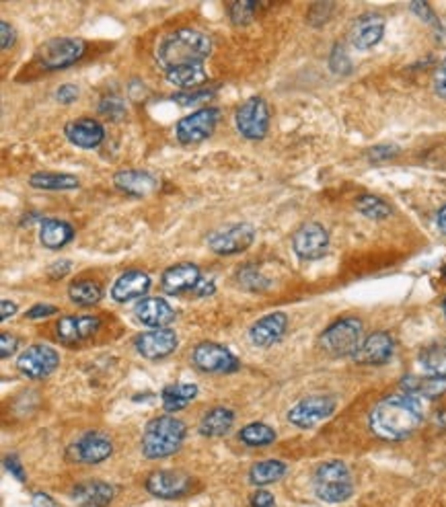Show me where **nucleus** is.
Segmentation results:
<instances>
[{
  "label": "nucleus",
  "mask_w": 446,
  "mask_h": 507,
  "mask_svg": "<svg viewBox=\"0 0 446 507\" xmlns=\"http://www.w3.org/2000/svg\"><path fill=\"white\" fill-rule=\"evenodd\" d=\"M397 154V148L395 146H376L371 150V159L376 160V163H381V160H387L391 159Z\"/></svg>",
  "instance_id": "obj_50"
},
{
  "label": "nucleus",
  "mask_w": 446,
  "mask_h": 507,
  "mask_svg": "<svg viewBox=\"0 0 446 507\" xmlns=\"http://www.w3.org/2000/svg\"><path fill=\"white\" fill-rule=\"evenodd\" d=\"M150 288V278L146 276L144 271L132 270L122 273L120 278L116 279L114 288H111V298L116 302H130L134 298H141Z\"/></svg>",
  "instance_id": "obj_25"
},
{
  "label": "nucleus",
  "mask_w": 446,
  "mask_h": 507,
  "mask_svg": "<svg viewBox=\"0 0 446 507\" xmlns=\"http://www.w3.org/2000/svg\"><path fill=\"white\" fill-rule=\"evenodd\" d=\"M420 364L430 376L446 378V343H434L424 348L420 354Z\"/></svg>",
  "instance_id": "obj_33"
},
{
  "label": "nucleus",
  "mask_w": 446,
  "mask_h": 507,
  "mask_svg": "<svg viewBox=\"0 0 446 507\" xmlns=\"http://www.w3.org/2000/svg\"><path fill=\"white\" fill-rule=\"evenodd\" d=\"M249 507H276V499L270 491H255L249 499Z\"/></svg>",
  "instance_id": "obj_46"
},
{
  "label": "nucleus",
  "mask_w": 446,
  "mask_h": 507,
  "mask_svg": "<svg viewBox=\"0 0 446 507\" xmlns=\"http://www.w3.org/2000/svg\"><path fill=\"white\" fill-rule=\"evenodd\" d=\"M411 11H416V13H417V17L426 21V23H430V25H438V19H436L434 13H432V9H430V4H428V3H414V4H411Z\"/></svg>",
  "instance_id": "obj_47"
},
{
  "label": "nucleus",
  "mask_w": 446,
  "mask_h": 507,
  "mask_svg": "<svg viewBox=\"0 0 446 507\" xmlns=\"http://www.w3.org/2000/svg\"><path fill=\"white\" fill-rule=\"evenodd\" d=\"M212 54V39L198 30H179L157 47V64L165 73L184 66H198Z\"/></svg>",
  "instance_id": "obj_2"
},
{
  "label": "nucleus",
  "mask_w": 446,
  "mask_h": 507,
  "mask_svg": "<svg viewBox=\"0 0 446 507\" xmlns=\"http://www.w3.org/2000/svg\"><path fill=\"white\" fill-rule=\"evenodd\" d=\"M257 3H247V0H239V3H233L228 6V13H231V19L235 25H247L251 19L255 17Z\"/></svg>",
  "instance_id": "obj_38"
},
{
  "label": "nucleus",
  "mask_w": 446,
  "mask_h": 507,
  "mask_svg": "<svg viewBox=\"0 0 446 507\" xmlns=\"http://www.w3.org/2000/svg\"><path fill=\"white\" fill-rule=\"evenodd\" d=\"M442 313H444V316H446V298H444V302H442Z\"/></svg>",
  "instance_id": "obj_57"
},
{
  "label": "nucleus",
  "mask_w": 446,
  "mask_h": 507,
  "mask_svg": "<svg viewBox=\"0 0 446 507\" xmlns=\"http://www.w3.org/2000/svg\"><path fill=\"white\" fill-rule=\"evenodd\" d=\"M444 278H446V267H444Z\"/></svg>",
  "instance_id": "obj_58"
},
{
  "label": "nucleus",
  "mask_w": 446,
  "mask_h": 507,
  "mask_svg": "<svg viewBox=\"0 0 446 507\" xmlns=\"http://www.w3.org/2000/svg\"><path fill=\"white\" fill-rule=\"evenodd\" d=\"M336 411V399L327 394H313L292 407L288 411V421L301 429H311L330 419Z\"/></svg>",
  "instance_id": "obj_8"
},
{
  "label": "nucleus",
  "mask_w": 446,
  "mask_h": 507,
  "mask_svg": "<svg viewBox=\"0 0 446 507\" xmlns=\"http://www.w3.org/2000/svg\"><path fill=\"white\" fill-rule=\"evenodd\" d=\"M286 470H288V467L280 460L257 462L249 470V481L257 485V487H263V485L280 481V478L286 475Z\"/></svg>",
  "instance_id": "obj_32"
},
{
  "label": "nucleus",
  "mask_w": 446,
  "mask_h": 507,
  "mask_svg": "<svg viewBox=\"0 0 446 507\" xmlns=\"http://www.w3.org/2000/svg\"><path fill=\"white\" fill-rule=\"evenodd\" d=\"M212 93L210 90H192V93H179V95H173V101H177L179 105H196V103H204V101H210Z\"/></svg>",
  "instance_id": "obj_42"
},
{
  "label": "nucleus",
  "mask_w": 446,
  "mask_h": 507,
  "mask_svg": "<svg viewBox=\"0 0 446 507\" xmlns=\"http://www.w3.org/2000/svg\"><path fill=\"white\" fill-rule=\"evenodd\" d=\"M177 345L179 339L176 331L171 329H155L136 337V351L150 362L163 360V357L171 356L173 351L177 349Z\"/></svg>",
  "instance_id": "obj_15"
},
{
  "label": "nucleus",
  "mask_w": 446,
  "mask_h": 507,
  "mask_svg": "<svg viewBox=\"0 0 446 507\" xmlns=\"http://www.w3.org/2000/svg\"><path fill=\"white\" fill-rule=\"evenodd\" d=\"M196 397H198V386L196 384H185V382L167 386V389L161 394L165 411H169V413L185 409V407L190 405Z\"/></svg>",
  "instance_id": "obj_30"
},
{
  "label": "nucleus",
  "mask_w": 446,
  "mask_h": 507,
  "mask_svg": "<svg viewBox=\"0 0 446 507\" xmlns=\"http://www.w3.org/2000/svg\"><path fill=\"white\" fill-rule=\"evenodd\" d=\"M235 413L228 407H214L200 421V434L206 438H220L233 427Z\"/></svg>",
  "instance_id": "obj_29"
},
{
  "label": "nucleus",
  "mask_w": 446,
  "mask_h": 507,
  "mask_svg": "<svg viewBox=\"0 0 446 507\" xmlns=\"http://www.w3.org/2000/svg\"><path fill=\"white\" fill-rule=\"evenodd\" d=\"M236 130L247 140L266 138L270 130V107L262 97H249L235 114Z\"/></svg>",
  "instance_id": "obj_7"
},
{
  "label": "nucleus",
  "mask_w": 446,
  "mask_h": 507,
  "mask_svg": "<svg viewBox=\"0 0 446 507\" xmlns=\"http://www.w3.org/2000/svg\"><path fill=\"white\" fill-rule=\"evenodd\" d=\"M253 238L255 230L251 224H235V227H228L225 230L212 232L210 238H208V245L219 255H235V253L249 249Z\"/></svg>",
  "instance_id": "obj_14"
},
{
  "label": "nucleus",
  "mask_w": 446,
  "mask_h": 507,
  "mask_svg": "<svg viewBox=\"0 0 446 507\" xmlns=\"http://www.w3.org/2000/svg\"><path fill=\"white\" fill-rule=\"evenodd\" d=\"M202 279L204 278L200 276L198 265L179 263V265L169 267V270L163 273L161 286L167 294L179 296L185 292H196V288L200 286Z\"/></svg>",
  "instance_id": "obj_19"
},
{
  "label": "nucleus",
  "mask_w": 446,
  "mask_h": 507,
  "mask_svg": "<svg viewBox=\"0 0 446 507\" xmlns=\"http://www.w3.org/2000/svg\"><path fill=\"white\" fill-rule=\"evenodd\" d=\"M114 452V443L99 432H89L68 448V459L85 464H99Z\"/></svg>",
  "instance_id": "obj_13"
},
{
  "label": "nucleus",
  "mask_w": 446,
  "mask_h": 507,
  "mask_svg": "<svg viewBox=\"0 0 446 507\" xmlns=\"http://www.w3.org/2000/svg\"><path fill=\"white\" fill-rule=\"evenodd\" d=\"M136 319L142 322L144 327L155 329H165L167 325H171L176 321V311H173L171 305L163 298H144L136 305L134 308Z\"/></svg>",
  "instance_id": "obj_20"
},
{
  "label": "nucleus",
  "mask_w": 446,
  "mask_h": 507,
  "mask_svg": "<svg viewBox=\"0 0 446 507\" xmlns=\"http://www.w3.org/2000/svg\"><path fill=\"white\" fill-rule=\"evenodd\" d=\"M64 133L74 146L85 148V150L97 148L103 142V138H106V130H103V125L97 122V119H90V117H82V119H76V122H71L64 128Z\"/></svg>",
  "instance_id": "obj_22"
},
{
  "label": "nucleus",
  "mask_w": 446,
  "mask_h": 507,
  "mask_svg": "<svg viewBox=\"0 0 446 507\" xmlns=\"http://www.w3.org/2000/svg\"><path fill=\"white\" fill-rule=\"evenodd\" d=\"M216 290V286H214V281H208V279H202L200 281V286L196 288V294L198 296H212Z\"/></svg>",
  "instance_id": "obj_54"
},
{
  "label": "nucleus",
  "mask_w": 446,
  "mask_h": 507,
  "mask_svg": "<svg viewBox=\"0 0 446 507\" xmlns=\"http://www.w3.org/2000/svg\"><path fill=\"white\" fill-rule=\"evenodd\" d=\"M393 351H395L393 337L385 333V331H379V333L368 335L366 339L362 341L360 349L354 354V362L365 365H381L391 360Z\"/></svg>",
  "instance_id": "obj_18"
},
{
  "label": "nucleus",
  "mask_w": 446,
  "mask_h": 507,
  "mask_svg": "<svg viewBox=\"0 0 446 507\" xmlns=\"http://www.w3.org/2000/svg\"><path fill=\"white\" fill-rule=\"evenodd\" d=\"M401 389L407 394H414V397L436 399L446 392V378L409 374L401 380Z\"/></svg>",
  "instance_id": "obj_28"
},
{
  "label": "nucleus",
  "mask_w": 446,
  "mask_h": 507,
  "mask_svg": "<svg viewBox=\"0 0 446 507\" xmlns=\"http://www.w3.org/2000/svg\"><path fill=\"white\" fill-rule=\"evenodd\" d=\"M436 224H438V230H441L442 235H446V206L441 210V212H438Z\"/></svg>",
  "instance_id": "obj_56"
},
{
  "label": "nucleus",
  "mask_w": 446,
  "mask_h": 507,
  "mask_svg": "<svg viewBox=\"0 0 446 507\" xmlns=\"http://www.w3.org/2000/svg\"><path fill=\"white\" fill-rule=\"evenodd\" d=\"M239 440L243 443H247V446L263 448V446H270V443L276 442V432L270 425L255 421V424H249V425L241 429Z\"/></svg>",
  "instance_id": "obj_36"
},
{
  "label": "nucleus",
  "mask_w": 446,
  "mask_h": 507,
  "mask_svg": "<svg viewBox=\"0 0 446 507\" xmlns=\"http://www.w3.org/2000/svg\"><path fill=\"white\" fill-rule=\"evenodd\" d=\"M385 35V21L376 15H366L356 21V25L352 27V44L358 49H368L379 44Z\"/></svg>",
  "instance_id": "obj_26"
},
{
  "label": "nucleus",
  "mask_w": 446,
  "mask_h": 507,
  "mask_svg": "<svg viewBox=\"0 0 446 507\" xmlns=\"http://www.w3.org/2000/svg\"><path fill=\"white\" fill-rule=\"evenodd\" d=\"M39 241L46 249H62V246L68 245L74 236V228L71 224L64 220H56V218H47V220H41L39 227Z\"/></svg>",
  "instance_id": "obj_27"
},
{
  "label": "nucleus",
  "mask_w": 446,
  "mask_h": 507,
  "mask_svg": "<svg viewBox=\"0 0 446 507\" xmlns=\"http://www.w3.org/2000/svg\"><path fill=\"white\" fill-rule=\"evenodd\" d=\"M239 281L243 288H247V290H263V288H268V281H263V278L260 273L253 271V270H243L239 273Z\"/></svg>",
  "instance_id": "obj_41"
},
{
  "label": "nucleus",
  "mask_w": 446,
  "mask_h": 507,
  "mask_svg": "<svg viewBox=\"0 0 446 507\" xmlns=\"http://www.w3.org/2000/svg\"><path fill=\"white\" fill-rule=\"evenodd\" d=\"M356 208L362 216L371 218V220H382V218L391 216V206L376 195H362L356 202Z\"/></svg>",
  "instance_id": "obj_37"
},
{
  "label": "nucleus",
  "mask_w": 446,
  "mask_h": 507,
  "mask_svg": "<svg viewBox=\"0 0 446 507\" xmlns=\"http://www.w3.org/2000/svg\"><path fill=\"white\" fill-rule=\"evenodd\" d=\"M99 111L103 116H107L111 119H122L125 116V105H124L122 99L106 97L99 105Z\"/></svg>",
  "instance_id": "obj_40"
},
{
  "label": "nucleus",
  "mask_w": 446,
  "mask_h": 507,
  "mask_svg": "<svg viewBox=\"0 0 446 507\" xmlns=\"http://www.w3.org/2000/svg\"><path fill=\"white\" fill-rule=\"evenodd\" d=\"M192 489V478L176 470H157L146 478V491L161 499L184 497Z\"/></svg>",
  "instance_id": "obj_16"
},
{
  "label": "nucleus",
  "mask_w": 446,
  "mask_h": 507,
  "mask_svg": "<svg viewBox=\"0 0 446 507\" xmlns=\"http://www.w3.org/2000/svg\"><path fill=\"white\" fill-rule=\"evenodd\" d=\"M114 183H116V187L120 189V192L128 193L132 197H146V195L155 193L159 189V181L152 177L150 173L134 171V168L116 173Z\"/></svg>",
  "instance_id": "obj_24"
},
{
  "label": "nucleus",
  "mask_w": 446,
  "mask_h": 507,
  "mask_svg": "<svg viewBox=\"0 0 446 507\" xmlns=\"http://www.w3.org/2000/svg\"><path fill=\"white\" fill-rule=\"evenodd\" d=\"M30 185L36 189H52V192H60V189H76L81 183L74 175H66V173H36L31 175Z\"/></svg>",
  "instance_id": "obj_34"
},
{
  "label": "nucleus",
  "mask_w": 446,
  "mask_h": 507,
  "mask_svg": "<svg viewBox=\"0 0 446 507\" xmlns=\"http://www.w3.org/2000/svg\"><path fill=\"white\" fill-rule=\"evenodd\" d=\"M4 468L9 470V473L17 478V481H27V475H25V468H23V464H21V460L17 459V456H6L4 459Z\"/></svg>",
  "instance_id": "obj_45"
},
{
  "label": "nucleus",
  "mask_w": 446,
  "mask_h": 507,
  "mask_svg": "<svg viewBox=\"0 0 446 507\" xmlns=\"http://www.w3.org/2000/svg\"><path fill=\"white\" fill-rule=\"evenodd\" d=\"M56 313H58V308L52 305H38V306H33L31 311H27V319H46V316L56 314Z\"/></svg>",
  "instance_id": "obj_49"
},
{
  "label": "nucleus",
  "mask_w": 446,
  "mask_h": 507,
  "mask_svg": "<svg viewBox=\"0 0 446 507\" xmlns=\"http://www.w3.org/2000/svg\"><path fill=\"white\" fill-rule=\"evenodd\" d=\"M101 327L99 316L81 314V316H64L56 322V335L64 345H76L93 337Z\"/></svg>",
  "instance_id": "obj_17"
},
{
  "label": "nucleus",
  "mask_w": 446,
  "mask_h": 507,
  "mask_svg": "<svg viewBox=\"0 0 446 507\" xmlns=\"http://www.w3.org/2000/svg\"><path fill=\"white\" fill-rule=\"evenodd\" d=\"M165 74H167V81L184 90H196L208 81L206 70L202 64L176 68V70H169V73H165Z\"/></svg>",
  "instance_id": "obj_31"
},
{
  "label": "nucleus",
  "mask_w": 446,
  "mask_h": 507,
  "mask_svg": "<svg viewBox=\"0 0 446 507\" xmlns=\"http://www.w3.org/2000/svg\"><path fill=\"white\" fill-rule=\"evenodd\" d=\"M330 66L336 74H347L352 70V62L347 58V52L341 46H336L331 52L330 58Z\"/></svg>",
  "instance_id": "obj_39"
},
{
  "label": "nucleus",
  "mask_w": 446,
  "mask_h": 507,
  "mask_svg": "<svg viewBox=\"0 0 446 507\" xmlns=\"http://www.w3.org/2000/svg\"><path fill=\"white\" fill-rule=\"evenodd\" d=\"M185 438V424L176 417H155L149 421L142 434V454L150 460L167 459L176 454Z\"/></svg>",
  "instance_id": "obj_3"
},
{
  "label": "nucleus",
  "mask_w": 446,
  "mask_h": 507,
  "mask_svg": "<svg viewBox=\"0 0 446 507\" xmlns=\"http://www.w3.org/2000/svg\"><path fill=\"white\" fill-rule=\"evenodd\" d=\"M219 117H220V111L214 107H206V109L196 111V114H192V116H185L184 119H179V124L176 128L177 140L184 146H193V144L204 142L208 136H212L216 124H219Z\"/></svg>",
  "instance_id": "obj_9"
},
{
  "label": "nucleus",
  "mask_w": 446,
  "mask_h": 507,
  "mask_svg": "<svg viewBox=\"0 0 446 507\" xmlns=\"http://www.w3.org/2000/svg\"><path fill=\"white\" fill-rule=\"evenodd\" d=\"M68 296H71V300L74 302V305L93 306L103 298V290L97 281L81 279V281H74V284L68 288Z\"/></svg>",
  "instance_id": "obj_35"
},
{
  "label": "nucleus",
  "mask_w": 446,
  "mask_h": 507,
  "mask_svg": "<svg viewBox=\"0 0 446 507\" xmlns=\"http://www.w3.org/2000/svg\"><path fill=\"white\" fill-rule=\"evenodd\" d=\"M58 364H60L58 351L50 348V345L38 343V345H31V348H27L23 354L19 356L17 368L21 374H25L27 378L41 380V378L50 376L52 372L58 368Z\"/></svg>",
  "instance_id": "obj_10"
},
{
  "label": "nucleus",
  "mask_w": 446,
  "mask_h": 507,
  "mask_svg": "<svg viewBox=\"0 0 446 507\" xmlns=\"http://www.w3.org/2000/svg\"><path fill=\"white\" fill-rule=\"evenodd\" d=\"M114 497V485L103 481H85L73 489V499L81 507H107Z\"/></svg>",
  "instance_id": "obj_23"
},
{
  "label": "nucleus",
  "mask_w": 446,
  "mask_h": 507,
  "mask_svg": "<svg viewBox=\"0 0 446 507\" xmlns=\"http://www.w3.org/2000/svg\"><path fill=\"white\" fill-rule=\"evenodd\" d=\"M424 421L422 400L401 392L382 399L371 413V429L382 440H403Z\"/></svg>",
  "instance_id": "obj_1"
},
{
  "label": "nucleus",
  "mask_w": 446,
  "mask_h": 507,
  "mask_svg": "<svg viewBox=\"0 0 446 507\" xmlns=\"http://www.w3.org/2000/svg\"><path fill=\"white\" fill-rule=\"evenodd\" d=\"M0 30H3V41H0V46L3 49H9L13 44H15V30L9 23H0Z\"/></svg>",
  "instance_id": "obj_51"
},
{
  "label": "nucleus",
  "mask_w": 446,
  "mask_h": 507,
  "mask_svg": "<svg viewBox=\"0 0 446 507\" xmlns=\"http://www.w3.org/2000/svg\"><path fill=\"white\" fill-rule=\"evenodd\" d=\"M71 267H73V265H71V262H66V259H64V262H58V263H54V265L50 267V278H52V279L64 278V276H66V273H68V271H71Z\"/></svg>",
  "instance_id": "obj_52"
},
{
  "label": "nucleus",
  "mask_w": 446,
  "mask_h": 507,
  "mask_svg": "<svg viewBox=\"0 0 446 507\" xmlns=\"http://www.w3.org/2000/svg\"><path fill=\"white\" fill-rule=\"evenodd\" d=\"M85 41L74 38H54L38 49V64L44 70H62L76 64L85 54Z\"/></svg>",
  "instance_id": "obj_6"
},
{
  "label": "nucleus",
  "mask_w": 446,
  "mask_h": 507,
  "mask_svg": "<svg viewBox=\"0 0 446 507\" xmlns=\"http://www.w3.org/2000/svg\"><path fill=\"white\" fill-rule=\"evenodd\" d=\"M33 507H56V502L46 493H36L33 495Z\"/></svg>",
  "instance_id": "obj_53"
},
{
  "label": "nucleus",
  "mask_w": 446,
  "mask_h": 507,
  "mask_svg": "<svg viewBox=\"0 0 446 507\" xmlns=\"http://www.w3.org/2000/svg\"><path fill=\"white\" fill-rule=\"evenodd\" d=\"M434 90L438 93V97H442L446 101V60L441 64V68L436 70L434 76Z\"/></svg>",
  "instance_id": "obj_48"
},
{
  "label": "nucleus",
  "mask_w": 446,
  "mask_h": 507,
  "mask_svg": "<svg viewBox=\"0 0 446 507\" xmlns=\"http://www.w3.org/2000/svg\"><path fill=\"white\" fill-rule=\"evenodd\" d=\"M286 327H288V316L284 313H271L251 327L249 337L257 348H270V345H274L282 339Z\"/></svg>",
  "instance_id": "obj_21"
},
{
  "label": "nucleus",
  "mask_w": 446,
  "mask_h": 507,
  "mask_svg": "<svg viewBox=\"0 0 446 507\" xmlns=\"http://www.w3.org/2000/svg\"><path fill=\"white\" fill-rule=\"evenodd\" d=\"M362 341H365L362 339V322L358 319H352V316L333 322L319 337V345H322L325 354L333 357H354Z\"/></svg>",
  "instance_id": "obj_5"
},
{
  "label": "nucleus",
  "mask_w": 446,
  "mask_h": 507,
  "mask_svg": "<svg viewBox=\"0 0 446 507\" xmlns=\"http://www.w3.org/2000/svg\"><path fill=\"white\" fill-rule=\"evenodd\" d=\"M76 99H79V89L74 87V84H62V87L56 90V101L58 103H74Z\"/></svg>",
  "instance_id": "obj_44"
},
{
  "label": "nucleus",
  "mask_w": 446,
  "mask_h": 507,
  "mask_svg": "<svg viewBox=\"0 0 446 507\" xmlns=\"http://www.w3.org/2000/svg\"><path fill=\"white\" fill-rule=\"evenodd\" d=\"M17 313V305L15 302H9V300H3V321L9 319V316H13Z\"/></svg>",
  "instance_id": "obj_55"
},
{
  "label": "nucleus",
  "mask_w": 446,
  "mask_h": 507,
  "mask_svg": "<svg viewBox=\"0 0 446 507\" xmlns=\"http://www.w3.org/2000/svg\"><path fill=\"white\" fill-rule=\"evenodd\" d=\"M192 360L202 372H208V374H231V372L239 368V362H236L231 351L212 341L200 343L193 349Z\"/></svg>",
  "instance_id": "obj_12"
},
{
  "label": "nucleus",
  "mask_w": 446,
  "mask_h": 507,
  "mask_svg": "<svg viewBox=\"0 0 446 507\" xmlns=\"http://www.w3.org/2000/svg\"><path fill=\"white\" fill-rule=\"evenodd\" d=\"M313 489H315V495L325 503L347 502L354 493L350 468L339 460L319 464L315 475H313Z\"/></svg>",
  "instance_id": "obj_4"
},
{
  "label": "nucleus",
  "mask_w": 446,
  "mask_h": 507,
  "mask_svg": "<svg viewBox=\"0 0 446 507\" xmlns=\"http://www.w3.org/2000/svg\"><path fill=\"white\" fill-rule=\"evenodd\" d=\"M292 249L304 262H315V259H322L330 251V235H327L322 224H303L292 236Z\"/></svg>",
  "instance_id": "obj_11"
},
{
  "label": "nucleus",
  "mask_w": 446,
  "mask_h": 507,
  "mask_svg": "<svg viewBox=\"0 0 446 507\" xmlns=\"http://www.w3.org/2000/svg\"><path fill=\"white\" fill-rule=\"evenodd\" d=\"M17 348H19L17 337L9 335V333H3V337H0V357L6 360V357H11L13 354H15Z\"/></svg>",
  "instance_id": "obj_43"
}]
</instances>
